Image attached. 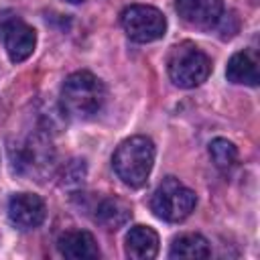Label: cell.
Segmentation results:
<instances>
[{
	"label": "cell",
	"mask_w": 260,
	"mask_h": 260,
	"mask_svg": "<svg viewBox=\"0 0 260 260\" xmlns=\"http://www.w3.org/2000/svg\"><path fill=\"white\" fill-rule=\"evenodd\" d=\"M106 102V87L100 77L89 71L71 73L61 87V106L71 118H91Z\"/></svg>",
	"instance_id": "cell-1"
},
{
	"label": "cell",
	"mask_w": 260,
	"mask_h": 260,
	"mask_svg": "<svg viewBox=\"0 0 260 260\" xmlns=\"http://www.w3.org/2000/svg\"><path fill=\"white\" fill-rule=\"evenodd\" d=\"M112 165L116 175L128 187H142L154 165V142L148 136H130L114 152Z\"/></svg>",
	"instance_id": "cell-2"
},
{
	"label": "cell",
	"mask_w": 260,
	"mask_h": 260,
	"mask_svg": "<svg viewBox=\"0 0 260 260\" xmlns=\"http://www.w3.org/2000/svg\"><path fill=\"white\" fill-rule=\"evenodd\" d=\"M169 77L175 85L191 89L201 85L211 73V59L195 43H179L171 49L167 59Z\"/></svg>",
	"instance_id": "cell-3"
},
{
	"label": "cell",
	"mask_w": 260,
	"mask_h": 260,
	"mask_svg": "<svg viewBox=\"0 0 260 260\" xmlns=\"http://www.w3.org/2000/svg\"><path fill=\"white\" fill-rule=\"evenodd\" d=\"M195 203H197L195 193L175 177L162 179V183L156 187L150 199V207L154 215L165 221H183L185 217L191 215Z\"/></svg>",
	"instance_id": "cell-4"
},
{
	"label": "cell",
	"mask_w": 260,
	"mask_h": 260,
	"mask_svg": "<svg viewBox=\"0 0 260 260\" xmlns=\"http://www.w3.org/2000/svg\"><path fill=\"white\" fill-rule=\"evenodd\" d=\"M120 22L128 39H132L134 43H152L167 32L165 14L158 8L146 4H132L124 8Z\"/></svg>",
	"instance_id": "cell-5"
},
{
	"label": "cell",
	"mask_w": 260,
	"mask_h": 260,
	"mask_svg": "<svg viewBox=\"0 0 260 260\" xmlns=\"http://www.w3.org/2000/svg\"><path fill=\"white\" fill-rule=\"evenodd\" d=\"M10 152H12L14 169L18 173H30V175H39V177L49 171V167L53 165V158H55L51 142L41 134L28 136L22 144L16 146V150L10 148Z\"/></svg>",
	"instance_id": "cell-6"
},
{
	"label": "cell",
	"mask_w": 260,
	"mask_h": 260,
	"mask_svg": "<svg viewBox=\"0 0 260 260\" xmlns=\"http://www.w3.org/2000/svg\"><path fill=\"white\" fill-rule=\"evenodd\" d=\"M45 201L35 193H16L8 201V217L18 230H35L45 221Z\"/></svg>",
	"instance_id": "cell-7"
},
{
	"label": "cell",
	"mask_w": 260,
	"mask_h": 260,
	"mask_svg": "<svg viewBox=\"0 0 260 260\" xmlns=\"http://www.w3.org/2000/svg\"><path fill=\"white\" fill-rule=\"evenodd\" d=\"M2 32H4V47H6L10 61L20 63L32 55L35 45H37V32L30 24L18 18H12L10 22L4 24Z\"/></svg>",
	"instance_id": "cell-8"
},
{
	"label": "cell",
	"mask_w": 260,
	"mask_h": 260,
	"mask_svg": "<svg viewBox=\"0 0 260 260\" xmlns=\"http://www.w3.org/2000/svg\"><path fill=\"white\" fill-rule=\"evenodd\" d=\"M175 8L185 22L199 28L215 26L223 14L221 0H175Z\"/></svg>",
	"instance_id": "cell-9"
},
{
	"label": "cell",
	"mask_w": 260,
	"mask_h": 260,
	"mask_svg": "<svg viewBox=\"0 0 260 260\" xmlns=\"http://www.w3.org/2000/svg\"><path fill=\"white\" fill-rule=\"evenodd\" d=\"M57 250L69 260H91L100 256L95 238L85 230H71L59 236Z\"/></svg>",
	"instance_id": "cell-10"
},
{
	"label": "cell",
	"mask_w": 260,
	"mask_h": 260,
	"mask_svg": "<svg viewBox=\"0 0 260 260\" xmlns=\"http://www.w3.org/2000/svg\"><path fill=\"white\" fill-rule=\"evenodd\" d=\"M126 254L134 260H150L158 254V234L148 225H134L126 234Z\"/></svg>",
	"instance_id": "cell-11"
},
{
	"label": "cell",
	"mask_w": 260,
	"mask_h": 260,
	"mask_svg": "<svg viewBox=\"0 0 260 260\" xmlns=\"http://www.w3.org/2000/svg\"><path fill=\"white\" fill-rule=\"evenodd\" d=\"M225 77L232 83H242V85H258L260 75H258V61L252 51H238L232 55L225 67Z\"/></svg>",
	"instance_id": "cell-12"
},
{
	"label": "cell",
	"mask_w": 260,
	"mask_h": 260,
	"mask_svg": "<svg viewBox=\"0 0 260 260\" xmlns=\"http://www.w3.org/2000/svg\"><path fill=\"white\" fill-rule=\"evenodd\" d=\"M95 221L102 223L106 230H118L122 228L130 215H132V209L130 205L124 201V199H118V197H104L98 205H95Z\"/></svg>",
	"instance_id": "cell-13"
},
{
	"label": "cell",
	"mask_w": 260,
	"mask_h": 260,
	"mask_svg": "<svg viewBox=\"0 0 260 260\" xmlns=\"http://www.w3.org/2000/svg\"><path fill=\"white\" fill-rule=\"evenodd\" d=\"M209 242L199 234H183L171 244V258H209Z\"/></svg>",
	"instance_id": "cell-14"
},
{
	"label": "cell",
	"mask_w": 260,
	"mask_h": 260,
	"mask_svg": "<svg viewBox=\"0 0 260 260\" xmlns=\"http://www.w3.org/2000/svg\"><path fill=\"white\" fill-rule=\"evenodd\" d=\"M209 156L217 169L228 171L238 160V148L234 142H230L225 138H215L209 142Z\"/></svg>",
	"instance_id": "cell-15"
},
{
	"label": "cell",
	"mask_w": 260,
	"mask_h": 260,
	"mask_svg": "<svg viewBox=\"0 0 260 260\" xmlns=\"http://www.w3.org/2000/svg\"><path fill=\"white\" fill-rule=\"evenodd\" d=\"M83 179H85V165H83V160H71L65 167V171H63L61 185L67 187V189H75V187L83 185Z\"/></svg>",
	"instance_id": "cell-16"
},
{
	"label": "cell",
	"mask_w": 260,
	"mask_h": 260,
	"mask_svg": "<svg viewBox=\"0 0 260 260\" xmlns=\"http://www.w3.org/2000/svg\"><path fill=\"white\" fill-rule=\"evenodd\" d=\"M67 2H73V4H79V2H83V0H67Z\"/></svg>",
	"instance_id": "cell-17"
}]
</instances>
